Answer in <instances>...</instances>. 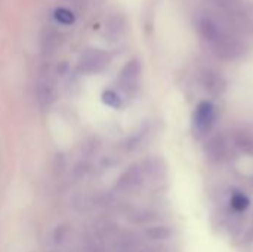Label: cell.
I'll use <instances>...</instances> for the list:
<instances>
[{
  "instance_id": "cell-1",
  "label": "cell",
  "mask_w": 253,
  "mask_h": 252,
  "mask_svg": "<svg viewBox=\"0 0 253 252\" xmlns=\"http://www.w3.org/2000/svg\"><path fill=\"white\" fill-rule=\"evenodd\" d=\"M197 28L216 56L231 61L245 53L243 42L213 18L200 16L197 19Z\"/></svg>"
},
{
  "instance_id": "cell-2",
  "label": "cell",
  "mask_w": 253,
  "mask_h": 252,
  "mask_svg": "<svg viewBox=\"0 0 253 252\" xmlns=\"http://www.w3.org/2000/svg\"><path fill=\"white\" fill-rule=\"evenodd\" d=\"M216 120V110L211 101H202L193 113V131L197 137H206Z\"/></svg>"
},
{
  "instance_id": "cell-3",
  "label": "cell",
  "mask_w": 253,
  "mask_h": 252,
  "mask_svg": "<svg viewBox=\"0 0 253 252\" xmlns=\"http://www.w3.org/2000/svg\"><path fill=\"white\" fill-rule=\"evenodd\" d=\"M110 64V55L101 49H87L82 53L79 68L86 74H95L102 71Z\"/></svg>"
},
{
  "instance_id": "cell-4",
  "label": "cell",
  "mask_w": 253,
  "mask_h": 252,
  "mask_svg": "<svg viewBox=\"0 0 253 252\" xmlns=\"http://www.w3.org/2000/svg\"><path fill=\"white\" fill-rule=\"evenodd\" d=\"M139 76H141V64H139V61L138 59L129 61L125 65V68L122 70V73H120V79H119L120 89L125 94L132 95L138 89Z\"/></svg>"
},
{
  "instance_id": "cell-5",
  "label": "cell",
  "mask_w": 253,
  "mask_h": 252,
  "mask_svg": "<svg viewBox=\"0 0 253 252\" xmlns=\"http://www.w3.org/2000/svg\"><path fill=\"white\" fill-rule=\"evenodd\" d=\"M56 95V89H55V80L53 76L50 73V70H43L39 82H37V98L40 101V104L43 105H49Z\"/></svg>"
},
{
  "instance_id": "cell-6",
  "label": "cell",
  "mask_w": 253,
  "mask_h": 252,
  "mask_svg": "<svg viewBox=\"0 0 253 252\" xmlns=\"http://www.w3.org/2000/svg\"><path fill=\"white\" fill-rule=\"evenodd\" d=\"M211 1L234 24L243 25V22H246V13L240 0H211Z\"/></svg>"
},
{
  "instance_id": "cell-7",
  "label": "cell",
  "mask_w": 253,
  "mask_h": 252,
  "mask_svg": "<svg viewBox=\"0 0 253 252\" xmlns=\"http://www.w3.org/2000/svg\"><path fill=\"white\" fill-rule=\"evenodd\" d=\"M203 88L212 95H221L225 91V80L212 70H205L200 76Z\"/></svg>"
},
{
  "instance_id": "cell-8",
  "label": "cell",
  "mask_w": 253,
  "mask_h": 252,
  "mask_svg": "<svg viewBox=\"0 0 253 252\" xmlns=\"http://www.w3.org/2000/svg\"><path fill=\"white\" fill-rule=\"evenodd\" d=\"M142 178H144L142 169H139L138 166H132L120 177L119 187L123 192H132L142 184Z\"/></svg>"
},
{
  "instance_id": "cell-9",
  "label": "cell",
  "mask_w": 253,
  "mask_h": 252,
  "mask_svg": "<svg viewBox=\"0 0 253 252\" xmlns=\"http://www.w3.org/2000/svg\"><path fill=\"white\" fill-rule=\"evenodd\" d=\"M206 154L213 162H221L227 156V143L222 137H213L208 141Z\"/></svg>"
},
{
  "instance_id": "cell-10",
  "label": "cell",
  "mask_w": 253,
  "mask_h": 252,
  "mask_svg": "<svg viewBox=\"0 0 253 252\" xmlns=\"http://www.w3.org/2000/svg\"><path fill=\"white\" fill-rule=\"evenodd\" d=\"M61 43V36L58 33L56 28L53 27H47L44 31H43V36H42V49L46 55H50L53 53L58 46Z\"/></svg>"
},
{
  "instance_id": "cell-11",
  "label": "cell",
  "mask_w": 253,
  "mask_h": 252,
  "mask_svg": "<svg viewBox=\"0 0 253 252\" xmlns=\"http://www.w3.org/2000/svg\"><path fill=\"white\" fill-rule=\"evenodd\" d=\"M234 143L245 151H253L252 134L245 129H240L234 134Z\"/></svg>"
},
{
  "instance_id": "cell-12",
  "label": "cell",
  "mask_w": 253,
  "mask_h": 252,
  "mask_svg": "<svg viewBox=\"0 0 253 252\" xmlns=\"http://www.w3.org/2000/svg\"><path fill=\"white\" fill-rule=\"evenodd\" d=\"M249 203H251V202H249L248 196L243 195V193H234L233 198H231V206H233V209L237 211V212L246 211L248 206H249Z\"/></svg>"
},
{
  "instance_id": "cell-13",
  "label": "cell",
  "mask_w": 253,
  "mask_h": 252,
  "mask_svg": "<svg viewBox=\"0 0 253 252\" xmlns=\"http://www.w3.org/2000/svg\"><path fill=\"white\" fill-rule=\"evenodd\" d=\"M147 235L151 238V239H156V241H162V239H166L169 238L170 232L166 229V227H153L147 232Z\"/></svg>"
},
{
  "instance_id": "cell-14",
  "label": "cell",
  "mask_w": 253,
  "mask_h": 252,
  "mask_svg": "<svg viewBox=\"0 0 253 252\" xmlns=\"http://www.w3.org/2000/svg\"><path fill=\"white\" fill-rule=\"evenodd\" d=\"M104 101L108 104V105H113V107H119L120 105V98L116 92L113 91H108L104 94Z\"/></svg>"
},
{
  "instance_id": "cell-15",
  "label": "cell",
  "mask_w": 253,
  "mask_h": 252,
  "mask_svg": "<svg viewBox=\"0 0 253 252\" xmlns=\"http://www.w3.org/2000/svg\"><path fill=\"white\" fill-rule=\"evenodd\" d=\"M56 16L61 22H65V24H70L73 22V13L67 9H59L56 10Z\"/></svg>"
},
{
  "instance_id": "cell-16",
  "label": "cell",
  "mask_w": 253,
  "mask_h": 252,
  "mask_svg": "<svg viewBox=\"0 0 253 252\" xmlns=\"http://www.w3.org/2000/svg\"><path fill=\"white\" fill-rule=\"evenodd\" d=\"M71 1H73L74 4H77V6H82V4H84L87 0H71Z\"/></svg>"
},
{
  "instance_id": "cell-17",
  "label": "cell",
  "mask_w": 253,
  "mask_h": 252,
  "mask_svg": "<svg viewBox=\"0 0 253 252\" xmlns=\"http://www.w3.org/2000/svg\"><path fill=\"white\" fill-rule=\"evenodd\" d=\"M87 252H104V250L102 248H98V247H93V248L87 250Z\"/></svg>"
}]
</instances>
